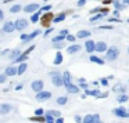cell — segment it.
Here are the masks:
<instances>
[{
    "label": "cell",
    "instance_id": "obj_1",
    "mask_svg": "<svg viewBox=\"0 0 129 123\" xmlns=\"http://www.w3.org/2000/svg\"><path fill=\"white\" fill-rule=\"evenodd\" d=\"M118 55H119V50H118L115 46H112L110 49H107L106 50V58L108 61H114V60H117Z\"/></svg>",
    "mask_w": 129,
    "mask_h": 123
},
{
    "label": "cell",
    "instance_id": "obj_2",
    "mask_svg": "<svg viewBox=\"0 0 129 123\" xmlns=\"http://www.w3.org/2000/svg\"><path fill=\"white\" fill-rule=\"evenodd\" d=\"M53 18H54V15H53V12H50V11H46V14L45 15H42L40 17V24L43 25V26H49L50 25V22L53 21Z\"/></svg>",
    "mask_w": 129,
    "mask_h": 123
},
{
    "label": "cell",
    "instance_id": "obj_3",
    "mask_svg": "<svg viewBox=\"0 0 129 123\" xmlns=\"http://www.w3.org/2000/svg\"><path fill=\"white\" fill-rule=\"evenodd\" d=\"M51 80H53V84L56 86V87H61L62 84H64V82H62V76L60 75V73L57 72H51Z\"/></svg>",
    "mask_w": 129,
    "mask_h": 123
},
{
    "label": "cell",
    "instance_id": "obj_4",
    "mask_svg": "<svg viewBox=\"0 0 129 123\" xmlns=\"http://www.w3.org/2000/svg\"><path fill=\"white\" fill-rule=\"evenodd\" d=\"M51 97V93L50 91H38V94H36V100L39 101V102H42V101H46V100H49Z\"/></svg>",
    "mask_w": 129,
    "mask_h": 123
},
{
    "label": "cell",
    "instance_id": "obj_5",
    "mask_svg": "<svg viewBox=\"0 0 129 123\" xmlns=\"http://www.w3.org/2000/svg\"><path fill=\"white\" fill-rule=\"evenodd\" d=\"M82 122L83 123H93V122H100V116L99 115H88V116H85L82 119Z\"/></svg>",
    "mask_w": 129,
    "mask_h": 123
},
{
    "label": "cell",
    "instance_id": "obj_6",
    "mask_svg": "<svg viewBox=\"0 0 129 123\" xmlns=\"http://www.w3.org/2000/svg\"><path fill=\"white\" fill-rule=\"evenodd\" d=\"M27 26H28V21H27V19H24V18L17 19V22H15V29H17V31H22V29H25Z\"/></svg>",
    "mask_w": 129,
    "mask_h": 123
},
{
    "label": "cell",
    "instance_id": "obj_7",
    "mask_svg": "<svg viewBox=\"0 0 129 123\" xmlns=\"http://www.w3.org/2000/svg\"><path fill=\"white\" fill-rule=\"evenodd\" d=\"M114 115H117L119 117H129V112H126L125 108H117V109H114Z\"/></svg>",
    "mask_w": 129,
    "mask_h": 123
},
{
    "label": "cell",
    "instance_id": "obj_8",
    "mask_svg": "<svg viewBox=\"0 0 129 123\" xmlns=\"http://www.w3.org/2000/svg\"><path fill=\"white\" fill-rule=\"evenodd\" d=\"M31 87H32V90L34 91H42L43 90V82L42 80H35V82H32V84H31Z\"/></svg>",
    "mask_w": 129,
    "mask_h": 123
},
{
    "label": "cell",
    "instance_id": "obj_9",
    "mask_svg": "<svg viewBox=\"0 0 129 123\" xmlns=\"http://www.w3.org/2000/svg\"><path fill=\"white\" fill-rule=\"evenodd\" d=\"M14 29H15V24L11 22V21L6 22V24H4V26H3V31H4L6 33H11Z\"/></svg>",
    "mask_w": 129,
    "mask_h": 123
},
{
    "label": "cell",
    "instance_id": "obj_10",
    "mask_svg": "<svg viewBox=\"0 0 129 123\" xmlns=\"http://www.w3.org/2000/svg\"><path fill=\"white\" fill-rule=\"evenodd\" d=\"M38 10H39V4H36V3H34V4H28V6L24 8V11L25 12H31V14H32V12H36Z\"/></svg>",
    "mask_w": 129,
    "mask_h": 123
},
{
    "label": "cell",
    "instance_id": "obj_11",
    "mask_svg": "<svg viewBox=\"0 0 129 123\" xmlns=\"http://www.w3.org/2000/svg\"><path fill=\"white\" fill-rule=\"evenodd\" d=\"M11 109H13V106L10 105V104H1V105H0V115H6V113H8Z\"/></svg>",
    "mask_w": 129,
    "mask_h": 123
},
{
    "label": "cell",
    "instance_id": "obj_12",
    "mask_svg": "<svg viewBox=\"0 0 129 123\" xmlns=\"http://www.w3.org/2000/svg\"><path fill=\"white\" fill-rule=\"evenodd\" d=\"M85 47H86V51H88V53H93V51H95L96 44H95V42H93V40H88V42L85 43Z\"/></svg>",
    "mask_w": 129,
    "mask_h": 123
},
{
    "label": "cell",
    "instance_id": "obj_13",
    "mask_svg": "<svg viewBox=\"0 0 129 123\" xmlns=\"http://www.w3.org/2000/svg\"><path fill=\"white\" fill-rule=\"evenodd\" d=\"M96 51H99V53H103V51L107 50V44L104 42H99V43H96V47H95Z\"/></svg>",
    "mask_w": 129,
    "mask_h": 123
},
{
    "label": "cell",
    "instance_id": "obj_14",
    "mask_svg": "<svg viewBox=\"0 0 129 123\" xmlns=\"http://www.w3.org/2000/svg\"><path fill=\"white\" fill-rule=\"evenodd\" d=\"M62 82H64V86H68V84L71 83V75H69L68 71H65V72L62 73Z\"/></svg>",
    "mask_w": 129,
    "mask_h": 123
},
{
    "label": "cell",
    "instance_id": "obj_15",
    "mask_svg": "<svg viewBox=\"0 0 129 123\" xmlns=\"http://www.w3.org/2000/svg\"><path fill=\"white\" fill-rule=\"evenodd\" d=\"M79 50H81V46H79V44H72L71 47H68V49H67V53L74 54V53H78Z\"/></svg>",
    "mask_w": 129,
    "mask_h": 123
},
{
    "label": "cell",
    "instance_id": "obj_16",
    "mask_svg": "<svg viewBox=\"0 0 129 123\" xmlns=\"http://www.w3.org/2000/svg\"><path fill=\"white\" fill-rule=\"evenodd\" d=\"M31 122H46V117L42 116V115H35V116L29 117Z\"/></svg>",
    "mask_w": 129,
    "mask_h": 123
},
{
    "label": "cell",
    "instance_id": "obj_17",
    "mask_svg": "<svg viewBox=\"0 0 129 123\" xmlns=\"http://www.w3.org/2000/svg\"><path fill=\"white\" fill-rule=\"evenodd\" d=\"M7 75V76H14V75H17V68L14 67H8L6 69V72H4Z\"/></svg>",
    "mask_w": 129,
    "mask_h": 123
},
{
    "label": "cell",
    "instance_id": "obj_18",
    "mask_svg": "<svg viewBox=\"0 0 129 123\" xmlns=\"http://www.w3.org/2000/svg\"><path fill=\"white\" fill-rule=\"evenodd\" d=\"M27 67H28V65L25 64V61H24L22 64H20V67L17 68V75H22V73L27 71Z\"/></svg>",
    "mask_w": 129,
    "mask_h": 123
},
{
    "label": "cell",
    "instance_id": "obj_19",
    "mask_svg": "<svg viewBox=\"0 0 129 123\" xmlns=\"http://www.w3.org/2000/svg\"><path fill=\"white\" fill-rule=\"evenodd\" d=\"M64 19H65V12H61V14H58L57 17L53 18V22L58 24V22H61V21H64Z\"/></svg>",
    "mask_w": 129,
    "mask_h": 123
},
{
    "label": "cell",
    "instance_id": "obj_20",
    "mask_svg": "<svg viewBox=\"0 0 129 123\" xmlns=\"http://www.w3.org/2000/svg\"><path fill=\"white\" fill-rule=\"evenodd\" d=\"M65 87H67V90L69 91V93H78L79 91V87L78 86H74L72 83H69L68 86H65Z\"/></svg>",
    "mask_w": 129,
    "mask_h": 123
},
{
    "label": "cell",
    "instance_id": "obj_21",
    "mask_svg": "<svg viewBox=\"0 0 129 123\" xmlns=\"http://www.w3.org/2000/svg\"><path fill=\"white\" fill-rule=\"evenodd\" d=\"M40 19V11H36V12H32V17H31V22H38Z\"/></svg>",
    "mask_w": 129,
    "mask_h": 123
},
{
    "label": "cell",
    "instance_id": "obj_22",
    "mask_svg": "<svg viewBox=\"0 0 129 123\" xmlns=\"http://www.w3.org/2000/svg\"><path fill=\"white\" fill-rule=\"evenodd\" d=\"M62 62V54L58 51V53H56V58H54V65H60Z\"/></svg>",
    "mask_w": 129,
    "mask_h": 123
},
{
    "label": "cell",
    "instance_id": "obj_23",
    "mask_svg": "<svg viewBox=\"0 0 129 123\" xmlns=\"http://www.w3.org/2000/svg\"><path fill=\"white\" fill-rule=\"evenodd\" d=\"M76 36L81 37V39H83V37H89V36H90V31H79Z\"/></svg>",
    "mask_w": 129,
    "mask_h": 123
},
{
    "label": "cell",
    "instance_id": "obj_24",
    "mask_svg": "<svg viewBox=\"0 0 129 123\" xmlns=\"http://www.w3.org/2000/svg\"><path fill=\"white\" fill-rule=\"evenodd\" d=\"M100 91L99 90H88L86 89V95H95V97H100Z\"/></svg>",
    "mask_w": 129,
    "mask_h": 123
},
{
    "label": "cell",
    "instance_id": "obj_25",
    "mask_svg": "<svg viewBox=\"0 0 129 123\" xmlns=\"http://www.w3.org/2000/svg\"><path fill=\"white\" fill-rule=\"evenodd\" d=\"M90 61L95 62V64H99V65H103V64H104V61H103L101 58H99V57H96V55H92V57H90Z\"/></svg>",
    "mask_w": 129,
    "mask_h": 123
},
{
    "label": "cell",
    "instance_id": "obj_26",
    "mask_svg": "<svg viewBox=\"0 0 129 123\" xmlns=\"http://www.w3.org/2000/svg\"><path fill=\"white\" fill-rule=\"evenodd\" d=\"M92 14H95V12H103V14H108V8H95V10H92Z\"/></svg>",
    "mask_w": 129,
    "mask_h": 123
},
{
    "label": "cell",
    "instance_id": "obj_27",
    "mask_svg": "<svg viewBox=\"0 0 129 123\" xmlns=\"http://www.w3.org/2000/svg\"><path fill=\"white\" fill-rule=\"evenodd\" d=\"M27 58H28V55H27V54H20V57H17L14 61H17V62H24V61H27Z\"/></svg>",
    "mask_w": 129,
    "mask_h": 123
},
{
    "label": "cell",
    "instance_id": "obj_28",
    "mask_svg": "<svg viewBox=\"0 0 129 123\" xmlns=\"http://www.w3.org/2000/svg\"><path fill=\"white\" fill-rule=\"evenodd\" d=\"M40 33V31H35L34 33H31V35H28V39H27V42H31V40L32 39H35V37H36V36H38V35Z\"/></svg>",
    "mask_w": 129,
    "mask_h": 123
},
{
    "label": "cell",
    "instance_id": "obj_29",
    "mask_svg": "<svg viewBox=\"0 0 129 123\" xmlns=\"http://www.w3.org/2000/svg\"><path fill=\"white\" fill-rule=\"evenodd\" d=\"M46 122H49V123H53V122H56V119H54V116L51 115V113H46Z\"/></svg>",
    "mask_w": 129,
    "mask_h": 123
},
{
    "label": "cell",
    "instance_id": "obj_30",
    "mask_svg": "<svg viewBox=\"0 0 129 123\" xmlns=\"http://www.w3.org/2000/svg\"><path fill=\"white\" fill-rule=\"evenodd\" d=\"M21 8H22V7L20 6V4H15V6H13L11 8H10V12H14V14H15V12H18Z\"/></svg>",
    "mask_w": 129,
    "mask_h": 123
},
{
    "label": "cell",
    "instance_id": "obj_31",
    "mask_svg": "<svg viewBox=\"0 0 129 123\" xmlns=\"http://www.w3.org/2000/svg\"><path fill=\"white\" fill-rule=\"evenodd\" d=\"M65 37H67V36H64V35H58V36H56V37H54V39H53V42H54V43H57V42H62V40L65 39Z\"/></svg>",
    "mask_w": 129,
    "mask_h": 123
},
{
    "label": "cell",
    "instance_id": "obj_32",
    "mask_svg": "<svg viewBox=\"0 0 129 123\" xmlns=\"http://www.w3.org/2000/svg\"><path fill=\"white\" fill-rule=\"evenodd\" d=\"M57 102H58L60 105H64V104H67V97H58V98H57Z\"/></svg>",
    "mask_w": 129,
    "mask_h": 123
},
{
    "label": "cell",
    "instance_id": "obj_33",
    "mask_svg": "<svg viewBox=\"0 0 129 123\" xmlns=\"http://www.w3.org/2000/svg\"><path fill=\"white\" fill-rule=\"evenodd\" d=\"M20 54H21V53H20L18 50H14L11 54H10V58H11V60H15L17 57H20Z\"/></svg>",
    "mask_w": 129,
    "mask_h": 123
},
{
    "label": "cell",
    "instance_id": "obj_34",
    "mask_svg": "<svg viewBox=\"0 0 129 123\" xmlns=\"http://www.w3.org/2000/svg\"><path fill=\"white\" fill-rule=\"evenodd\" d=\"M103 15H106V14H103V12H100V14H97V15H95V17L90 18V22H95V21H97V19H100Z\"/></svg>",
    "mask_w": 129,
    "mask_h": 123
},
{
    "label": "cell",
    "instance_id": "obj_35",
    "mask_svg": "<svg viewBox=\"0 0 129 123\" xmlns=\"http://www.w3.org/2000/svg\"><path fill=\"white\" fill-rule=\"evenodd\" d=\"M125 101H128V95H119L118 97V102H125Z\"/></svg>",
    "mask_w": 129,
    "mask_h": 123
},
{
    "label": "cell",
    "instance_id": "obj_36",
    "mask_svg": "<svg viewBox=\"0 0 129 123\" xmlns=\"http://www.w3.org/2000/svg\"><path fill=\"white\" fill-rule=\"evenodd\" d=\"M34 50H35V44H34V46H31L29 49H27V50L24 51V54H27V55H29V53H31V51H34Z\"/></svg>",
    "mask_w": 129,
    "mask_h": 123
},
{
    "label": "cell",
    "instance_id": "obj_37",
    "mask_svg": "<svg viewBox=\"0 0 129 123\" xmlns=\"http://www.w3.org/2000/svg\"><path fill=\"white\" fill-rule=\"evenodd\" d=\"M6 79H7L6 73H4V75H0V83H4V82H6Z\"/></svg>",
    "mask_w": 129,
    "mask_h": 123
},
{
    "label": "cell",
    "instance_id": "obj_38",
    "mask_svg": "<svg viewBox=\"0 0 129 123\" xmlns=\"http://www.w3.org/2000/svg\"><path fill=\"white\" fill-rule=\"evenodd\" d=\"M67 40L68 42H75V36L74 35H67Z\"/></svg>",
    "mask_w": 129,
    "mask_h": 123
},
{
    "label": "cell",
    "instance_id": "obj_39",
    "mask_svg": "<svg viewBox=\"0 0 129 123\" xmlns=\"http://www.w3.org/2000/svg\"><path fill=\"white\" fill-rule=\"evenodd\" d=\"M49 113H51L53 116H57V117L60 116V112H58V111H50V112H49Z\"/></svg>",
    "mask_w": 129,
    "mask_h": 123
},
{
    "label": "cell",
    "instance_id": "obj_40",
    "mask_svg": "<svg viewBox=\"0 0 129 123\" xmlns=\"http://www.w3.org/2000/svg\"><path fill=\"white\" fill-rule=\"evenodd\" d=\"M27 39H28V35H21V40H22L24 43H27Z\"/></svg>",
    "mask_w": 129,
    "mask_h": 123
},
{
    "label": "cell",
    "instance_id": "obj_41",
    "mask_svg": "<svg viewBox=\"0 0 129 123\" xmlns=\"http://www.w3.org/2000/svg\"><path fill=\"white\" fill-rule=\"evenodd\" d=\"M86 1H88V0H79V1H78V6H79V7H82L85 3H86Z\"/></svg>",
    "mask_w": 129,
    "mask_h": 123
},
{
    "label": "cell",
    "instance_id": "obj_42",
    "mask_svg": "<svg viewBox=\"0 0 129 123\" xmlns=\"http://www.w3.org/2000/svg\"><path fill=\"white\" fill-rule=\"evenodd\" d=\"M101 84H103V86H107V84H108V80H107L106 78H104V79H101Z\"/></svg>",
    "mask_w": 129,
    "mask_h": 123
},
{
    "label": "cell",
    "instance_id": "obj_43",
    "mask_svg": "<svg viewBox=\"0 0 129 123\" xmlns=\"http://www.w3.org/2000/svg\"><path fill=\"white\" fill-rule=\"evenodd\" d=\"M114 4H115L117 8H121V4H119V1H118V0H114Z\"/></svg>",
    "mask_w": 129,
    "mask_h": 123
},
{
    "label": "cell",
    "instance_id": "obj_44",
    "mask_svg": "<svg viewBox=\"0 0 129 123\" xmlns=\"http://www.w3.org/2000/svg\"><path fill=\"white\" fill-rule=\"evenodd\" d=\"M50 8H51V6H45L42 10H43V11H50Z\"/></svg>",
    "mask_w": 129,
    "mask_h": 123
},
{
    "label": "cell",
    "instance_id": "obj_45",
    "mask_svg": "<svg viewBox=\"0 0 129 123\" xmlns=\"http://www.w3.org/2000/svg\"><path fill=\"white\" fill-rule=\"evenodd\" d=\"M56 122H57V123H62V122H64V119H62V117H60V116H58V117H57V119H56Z\"/></svg>",
    "mask_w": 129,
    "mask_h": 123
},
{
    "label": "cell",
    "instance_id": "obj_46",
    "mask_svg": "<svg viewBox=\"0 0 129 123\" xmlns=\"http://www.w3.org/2000/svg\"><path fill=\"white\" fill-rule=\"evenodd\" d=\"M108 21H110V22H119V19H117V18H110Z\"/></svg>",
    "mask_w": 129,
    "mask_h": 123
},
{
    "label": "cell",
    "instance_id": "obj_47",
    "mask_svg": "<svg viewBox=\"0 0 129 123\" xmlns=\"http://www.w3.org/2000/svg\"><path fill=\"white\" fill-rule=\"evenodd\" d=\"M36 115H43V109H36Z\"/></svg>",
    "mask_w": 129,
    "mask_h": 123
},
{
    "label": "cell",
    "instance_id": "obj_48",
    "mask_svg": "<svg viewBox=\"0 0 129 123\" xmlns=\"http://www.w3.org/2000/svg\"><path fill=\"white\" fill-rule=\"evenodd\" d=\"M61 35L67 36V35H68V31H67V29H62V31H61Z\"/></svg>",
    "mask_w": 129,
    "mask_h": 123
},
{
    "label": "cell",
    "instance_id": "obj_49",
    "mask_svg": "<svg viewBox=\"0 0 129 123\" xmlns=\"http://www.w3.org/2000/svg\"><path fill=\"white\" fill-rule=\"evenodd\" d=\"M107 95H108V93H103V94H100V97H99V98H106Z\"/></svg>",
    "mask_w": 129,
    "mask_h": 123
},
{
    "label": "cell",
    "instance_id": "obj_50",
    "mask_svg": "<svg viewBox=\"0 0 129 123\" xmlns=\"http://www.w3.org/2000/svg\"><path fill=\"white\" fill-rule=\"evenodd\" d=\"M75 122H82V117H81V116H75Z\"/></svg>",
    "mask_w": 129,
    "mask_h": 123
},
{
    "label": "cell",
    "instance_id": "obj_51",
    "mask_svg": "<svg viewBox=\"0 0 129 123\" xmlns=\"http://www.w3.org/2000/svg\"><path fill=\"white\" fill-rule=\"evenodd\" d=\"M51 31H53V29H47V31H46V32H45V36H47V35H49V33H50V32H51Z\"/></svg>",
    "mask_w": 129,
    "mask_h": 123
},
{
    "label": "cell",
    "instance_id": "obj_52",
    "mask_svg": "<svg viewBox=\"0 0 129 123\" xmlns=\"http://www.w3.org/2000/svg\"><path fill=\"white\" fill-rule=\"evenodd\" d=\"M3 17H4V14H3V11H1V10H0V21H1V19H3Z\"/></svg>",
    "mask_w": 129,
    "mask_h": 123
},
{
    "label": "cell",
    "instance_id": "obj_53",
    "mask_svg": "<svg viewBox=\"0 0 129 123\" xmlns=\"http://www.w3.org/2000/svg\"><path fill=\"white\" fill-rule=\"evenodd\" d=\"M21 89H22V84H18L17 87H15V90H21Z\"/></svg>",
    "mask_w": 129,
    "mask_h": 123
},
{
    "label": "cell",
    "instance_id": "obj_54",
    "mask_svg": "<svg viewBox=\"0 0 129 123\" xmlns=\"http://www.w3.org/2000/svg\"><path fill=\"white\" fill-rule=\"evenodd\" d=\"M123 4H128L129 6V0H123Z\"/></svg>",
    "mask_w": 129,
    "mask_h": 123
},
{
    "label": "cell",
    "instance_id": "obj_55",
    "mask_svg": "<svg viewBox=\"0 0 129 123\" xmlns=\"http://www.w3.org/2000/svg\"><path fill=\"white\" fill-rule=\"evenodd\" d=\"M8 1H13V0H4V3H8Z\"/></svg>",
    "mask_w": 129,
    "mask_h": 123
},
{
    "label": "cell",
    "instance_id": "obj_56",
    "mask_svg": "<svg viewBox=\"0 0 129 123\" xmlns=\"http://www.w3.org/2000/svg\"><path fill=\"white\" fill-rule=\"evenodd\" d=\"M128 53H129V49H128Z\"/></svg>",
    "mask_w": 129,
    "mask_h": 123
},
{
    "label": "cell",
    "instance_id": "obj_57",
    "mask_svg": "<svg viewBox=\"0 0 129 123\" xmlns=\"http://www.w3.org/2000/svg\"><path fill=\"white\" fill-rule=\"evenodd\" d=\"M128 22H129V19H128Z\"/></svg>",
    "mask_w": 129,
    "mask_h": 123
}]
</instances>
